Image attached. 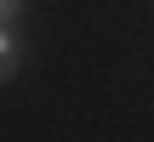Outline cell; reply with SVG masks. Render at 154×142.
Listing matches in <instances>:
<instances>
[{"label": "cell", "instance_id": "cell-1", "mask_svg": "<svg viewBox=\"0 0 154 142\" xmlns=\"http://www.w3.org/2000/svg\"><path fill=\"white\" fill-rule=\"evenodd\" d=\"M23 57H29V46H23L17 23H0V85H6V80H17Z\"/></svg>", "mask_w": 154, "mask_h": 142}, {"label": "cell", "instance_id": "cell-2", "mask_svg": "<svg viewBox=\"0 0 154 142\" xmlns=\"http://www.w3.org/2000/svg\"><path fill=\"white\" fill-rule=\"evenodd\" d=\"M23 6H29V0H0V23H17V17H23Z\"/></svg>", "mask_w": 154, "mask_h": 142}]
</instances>
